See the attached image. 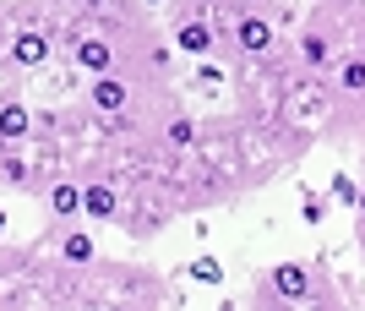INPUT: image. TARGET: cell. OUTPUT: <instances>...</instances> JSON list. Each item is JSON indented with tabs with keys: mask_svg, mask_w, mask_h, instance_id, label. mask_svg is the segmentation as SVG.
<instances>
[{
	"mask_svg": "<svg viewBox=\"0 0 365 311\" xmlns=\"http://www.w3.org/2000/svg\"><path fill=\"white\" fill-rule=\"evenodd\" d=\"M300 213H305V224H317V218L327 213V203H322V197H305V208H300Z\"/></svg>",
	"mask_w": 365,
	"mask_h": 311,
	"instance_id": "obj_9",
	"label": "cell"
},
{
	"mask_svg": "<svg viewBox=\"0 0 365 311\" xmlns=\"http://www.w3.org/2000/svg\"><path fill=\"white\" fill-rule=\"evenodd\" d=\"M125 208V186L115 175H88L82 180V224H115Z\"/></svg>",
	"mask_w": 365,
	"mask_h": 311,
	"instance_id": "obj_4",
	"label": "cell"
},
{
	"mask_svg": "<svg viewBox=\"0 0 365 311\" xmlns=\"http://www.w3.org/2000/svg\"><path fill=\"white\" fill-rule=\"evenodd\" d=\"M224 39H229L235 55H245V61H273L278 55V28L262 11H235V22H229Z\"/></svg>",
	"mask_w": 365,
	"mask_h": 311,
	"instance_id": "obj_2",
	"label": "cell"
},
{
	"mask_svg": "<svg viewBox=\"0 0 365 311\" xmlns=\"http://www.w3.org/2000/svg\"><path fill=\"white\" fill-rule=\"evenodd\" d=\"M169 44L180 49V55H191V61H207L218 49V28L207 11H175L169 16Z\"/></svg>",
	"mask_w": 365,
	"mask_h": 311,
	"instance_id": "obj_3",
	"label": "cell"
},
{
	"mask_svg": "<svg viewBox=\"0 0 365 311\" xmlns=\"http://www.w3.org/2000/svg\"><path fill=\"white\" fill-rule=\"evenodd\" d=\"M294 55H300V66H305V71H327V66H338L333 33L322 28V22H311V28L300 33V44H294Z\"/></svg>",
	"mask_w": 365,
	"mask_h": 311,
	"instance_id": "obj_5",
	"label": "cell"
},
{
	"mask_svg": "<svg viewBox=\"0 0 365 311\" xmlns=\"http://www.w3.org/2000/svg\"><path fill=\"white\" fill-rule=\"evenodd\" d=\"M0 230H6V213H0Z\"/></svg>",
	"mask_w": 365,
	"mask_h": 311,
	"instance_id": "obj_10",
	"label": "cell"
},
{
	"mask_svg": "<svg viewBox=\"0 0 365 311\" xmlns=\"http://www.w3.org/2000/svg\"><path fill=\"white\" fill-rule=\"evenodd\" d=\"M333 197H338V203H360V191H354V180H349V175H333Z\"/></svg>",
	"mask_w": 365,
	"mask_h": 311,
	"instance_id": "obj_8",
	"label": "cell"
},
{
	"mask_svg": "<svg viewBox=\"0 0 365 311\" xmlns=\"http://www.w3.org/2000/svg\"><path fill=\"white\" fill-rule=\"evenodd\" d=\"M338 98H365V49L338 55Z\"/></svg>",
	"mask_w": 365,
	"mask_h": 311,
	"instance_id": "obj_6",
	"label": "cell"
},
{
	"mask_svg": "<svg viewBox=\"0 0 365 311\" xmlns=\"http://www.w3.org/2000/svg\"><path fill=\"white\" fill-rule=\"evenodd\" d=\"M257 300L262 306H322V300H338L333 290H327V267H311V262H278V267H267L262 273V284H257Z\"/></svg>",
	"mask_w": 365,
	"mask_h": 311,
	"instance_id": "obj_1",
	"label": "cell"
},
{
	"mask_svg": "<svg viewBox=\"0 0 365 311\" xmlns=\"http://www.w3.org/2000/svg\"><path fill=\"white\" fill-rule=\"evenodd\" d=\"M185 273H191L197 284H224V262H218V257H197Z\"/></svg>",
	"mask_w": 365,
	"mask_h": 311,
	"instance_id": "obj_7",
	"label": "cell"
}]
</instances>
